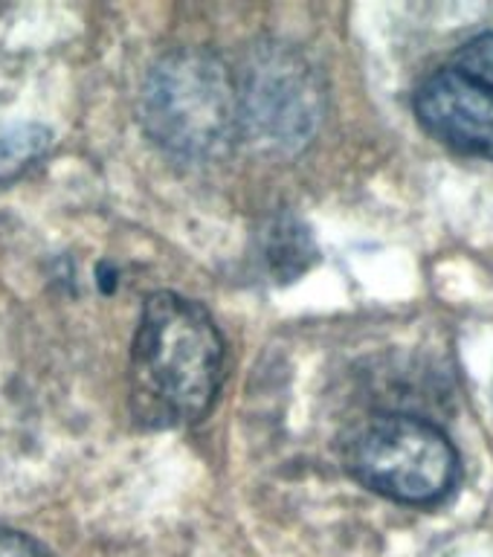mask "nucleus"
<instances>
[{
	"label": "nucleus",
	"instance_id": "nucleus-5",
	"mask_svg": "<svg viewBox=\"0 0 493 557\" xmlns=\"http://www.w3.org/2000/svg\"><path fill=\"white\" fill-rule=\"evenodd\" d=\"M412 108L430 137L461 154L493 160V90L442 67L418 85Z\"/></svg>",
	"mask_w": 493,
	"mask_h": 557
},
{
	"label": "nucleus",
	"instance_id": "nucleus-4",
	"mask_svg": "<svg viewBox=\"0 0 493 557\" xmlns=\"http://www.w3.org/2000/svg\"><path fill=\"white\" fill-rule=\"evenodd\" d=\"M238 125L252 146L273 154L303 151L320 128L325 90L303 52L282 41H261L235 70Z\"/></svg>",
	"mask_w": 493,
	"mask_h": 557
},
{
	"label": "nucleus",
	"instance_id": "nucleus-8",
	"mask_svg": "<svg viewBox=\"0 0 493 557\" xmlns=\"http://www.w3.org/2000/svg\"><path fill=\"white\" fill-rule=\"evenodd\" d=\"M453 70L470 82L493 90V29L491 33L473 35L453 55Z\"/></svg>",
	"mask_w": 493,
	"mask_h": 557
},
{
	"label": "nucleus",
	"instance_id": "nucleus-2",
	"mask_svg": "<svg viewBox=\"0 0 493 557\" xmlns=\"http://www.w3.org/2000/svg\"><path fill=\"white\" fill-rule=\"evenodd\" d=\"M143 125L157 146L177 160L212 163L242 134L233 70L200 47H177L148 70Z\"/></svg>",
	"mask_w": 493,
	"mask_h": 557
},
{
	"label": "nucleus",
	"instance_id": "nucleus-7",
	"mask_svg": "<svg viewBox=\"0 0 493 557\" xmlns=\"http://www.w3.org/2000/svg\"><path fill=\"white\" fill-rule=\"evenodd\" d=\"M52 143V134L44 125L35 122H21L0 134V183L12 181L24 174L35 160L47 154Z\"/></svg>",
	"mask_w": 493,
	"mask_h": 557
},
{
	"label": "nucleus",
	"instance_id": "nucleus-1",
	"mask_svg": "<svg viewBox=\"0 0 493 557\" xmlns=\"http://www.w3.org/2000/svg\"><path fill=\"white\" fill-rule=\"evenodd\" d=\"M224 377V337L195 299L157 290L131 343V412L143 426L169 430L207 416Z\"/></svg>",
	"mask_w": 493,
	"mask_h": 557
},
{
	"label": "nucleus",
	"instance_id": "nucleus-6",
	"mask_svg": "<svg viewBox=\"0 0 493 557\" xmlns=\"http://www.w3.org/2000/svg\"><path fill=\"white\" fill-rule=\"evenodd\" d=\"M264 256L276 282H294L317 261V247L311 233L294 215H279L268 230Z\"/></svg>",
	"mask_w": 493,
	"mask_h": 557
},
{
	"label": "nucleus",
	"instance_id": "nucleus-9",
	"mask_svg": "<svg viewBox=\"0 0 493 557\" xmlns=\"http://www.w3.org/2000/svg\"><path fill=\"white\" fill-rule=\"evenodd\" d=\"M0 557H56L50 548L24 531L0 529Z\"/></svg>",
	"mask_w": 493,
	"mask_h": 557
},
{
	"label": "nucleus",
	"instance_id": "nucleus-3",
	"mask_svg": "<svg viewBox=\"0 0 493 557\" xmlns=\"http://www.w3.org/2000/svg\"><path fill=\"white\" fill-rule=\"evenodd\" d=\"M352 476L400 505H435L459 485L461 461L442 426L386 412L357 426L346 447Z\"/></svg>",
	"mask_w": 493,
	"mask_h": 557
}]
</instances>
